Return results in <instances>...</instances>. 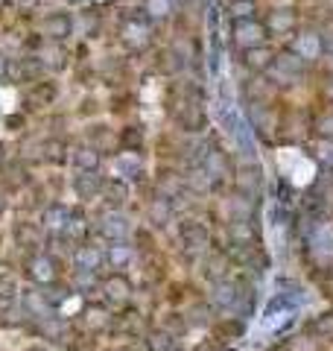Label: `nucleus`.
<instances>
[{
    "label": "nucleus",
    "instance_id": "f3484780",
    "mask_svg": "<svg viewBox=\"0 0 333 351\" xmlns=\"http://www.w3.org/2000/svg\"><path fill=\"white\" fill-rule=\"evenodd\" d=\"M179 234H182V243H184L187 249H193V252H196V249H205V246H208V240H210L208 226L202 223V219H193V217L182 219Z\"/></svg>",
    "mask_w": 333,
    "mask_h": 351
},
{
    "label": "nucleus",
    "instance_id": "7c9ffc66",
    "mask_svg": "<svg viewBox=\"0 0 333 351\" xmlns=\"http://www.w3.org/2000/svg\"><path fill=\"white\" fill-rule=\"evenodd\" d=\"M36 62L41 64V71H64L68 68V53L62 50V44H47L36 53Z\"/></svg>",
    "mask_w": 333,
    "mask_h": 351
},
{
    "label": "nucleus",
    "instance_id": "4468645a",
    "mask_svg": "<svg viewBox=\"0 0 333 351\" xmlns=\"http://www.w3.org/2000/svg\"><path fill=\"white\" fill-rule=\"evenodd\" d=\"M71 211H73V208L64 205V202H50V205L41 211V223H38V226H41L47 234H62L64 226H68V219H71Z\"/></svg>",
    "mask_w": 333,
    "mask_h": 351
},
{
    "label": "nucleus",
    "instance_id": "c9c22d12",
    "mask_svg": "<svg viewBox=\"0 0 333 351\" xmlns=\"http://www.w3.org/2000/svg\"><path fill=\"white\" fill-rule=\"evenodd\" d=\"M170 47L175 50V56H179L184 64H193V62L199 59V53H202V50H199V44H196V38H190V36L175 38V41L170 44Z\"/></svg>",
    "mask_w": 333,
    "mask_h": 351
},
{
    "label": "nucleus",
    "instance_id": "9d476101",
    "mask_svg": "<svg viewBox=\"0 0 333 351\" xmlns=\"http://www.w3.org/2000/svg\"><path fill=\"white\" fill-rule=\"evenodd\" d=\"M99 234H103L108 243L129 240V234H132V219L123 211H106L103 217H99Z\"/></svg>",
    "mask_w": 333,
    "mask_h": 351
},
{
    "label": "nucleus",
    "instance_id": "c03bdc74",
    "mask_svg": "<svg viewBox=\"0 0 333 351\" xmlns=\"http://www.w3.org/2000/svg\"><path fill=\"white\" fill-rule=\"evenodd\" d=\"M41 0H12V6H15V12L18 15H32L38 9Z\"/></svg>",
    "mask_w": 333,
    "mask_h": 351
},
{
    "label": "nucleus",
    "instance_id": "bb28decb",
    "mask_svg": "<svg viewBox=\"0 0 333 351\" xmlns=\"http://www.w3.org/2000/svg\"><path fill=\"white\" fill-rule=\"evenodd\" d=\"M91 147L99 152V156H117L120 152V132L108 129V126H94L91 129Z\"/></svg>",
    "mask_w": 333,
    "mask_h": 351
},
{
    "label": "nucleus",
    "instance_id": "cd10ccee",
    "mask_svg": "<svg viewBox=\"0 0 333 351\" xmlns=\"http://www.w3.org/2000/svg\"><path fill=\"white\" fill-rule=\"evenodd\" d=\"M41 161L53 164V167H62V164L71 161V147L64 138H47L41 141Z\"/></svg>",
    "mask_w": 333,
    "mask_h": 351
},
{
    "label": "nucleus",
    "instance_id": "2eb2a0df",
    "mask_svg": "<svg viewBox=\"0 0 333 351\" xmlns=\"http://www.w3.org/2000/svg\"><path fill=\"white\" fill-rule=\"evenodd\" d=\"M208 302L214 311H231L237 302H240V290H237V284L234 281H228V278H222V281H214V287H210V295H208Z\"/></svg>",
    "mask_w": 333,
    "mask_h": 351
},
{
    "label": "nucleus",
    "instance_id": "7ed1b4c3",
    "mask_svg": "<svg viewBox=\"0 0 333 351\" xmlns=\"http://www.w3.org/2000/svg\"><path fill=\"white\" fill-rule=\"evenodd\" d=\"M173 114H175V123H179L182 132H187V135H199V132L208 129V108L199 94H187Z\"/></svg>",
    "mask_w": 333,
    "mask_h": 351
},
{
    "label": "nucleus",
    "instance_id": "20e7f679",
    "mask_svg": "<svg viewBox=\"0 0 333 351\" xmlns=\"http://www.w3.org/2000/svg\"><path fill=\"white\" fill-rule=\"evenodd\" d=\"M231 44L243 53L249 47H260L269 44V32H266L263 21L258 18H246V21H231Z\"/></svg>",
    "mask_w": 333,
    "mask_h": 351
},
{
    "label": "nucleus",
    "instance_id": "79ce46f5",
    "mask_svg": "<svg viewBox=\"0 0 333 351\" xmlns=\"http://www.w3.org/2000/svg\"><path fill=\"white\" fill-rule=\"evenodd\" d=\"M313 129H316V135H321V141H333V112L321 114Z\"/></svg>",
    "mask_w": 333,
    "mask_h": 351
},
{
    "label": "nucleus",
    "instance_id": "4be33fe9",
    "mask_svg": "<svg viewBox=\"0 0 333 351\" xmlns=\"http://www.w3.org/2000/svg\"><path fill=\"white\" fill-rule=\"evenodd\" d=\"M173 217H175V205L170 199H164V196L155 193L147 202V219H149L152 228H166L173 223Z\"/></svg>",
    "mask_w": 333,
    "mask_h": 351
},
{
    "label": "nucleus",
    "instance_id": "f257e3e1",
    "mask_svg": "<svg viewBox=\"0 0 333 351\" xmlns=\"http://www.w3.org/2000/svg\"><path fill=\"white\" fill-rule=\"evenodd\" d=\"M117 36L132 53H143L152 44V24L140 12L123 15L120 18V27H117Z\"/></svg>",
    "mask_w": 333,
    "mask_h": 351
},
{
    "label": "nucleus",
    "instance_id": "72a5a7b5",
    "mask_svg": "<svg viewBox=\"0 0 333 351\" xmlns=\"http://www.w3.org/2000/svg\"><path fill=\"white\" fill-rule=\"evenodd\" d=\"M293 53H298L304 62H310V59H316L319 56V50H321V41H319V36L316 32H301L295 41H293V47H290Z\"/></svg>",
    "mask_w": 333,
    "mask_h": 351
},
{
    "label": "nucleus",
    "instance_id": "f704fd0d",
    "mask_svg": "<svg viewBox=\"0 0 333 351\" xmlns=\"http://www.w3.org/2000/svg\"><path fill=\"white\" fill-rule=\"evenodd\" d=\"M155 68H158L164 76H175V73H182L187 64L175 56L173 47H164V50H158V56H155Z\"/></svg>",
    "mask_w": 333,
    "mask_h": 351
},
{
    "label": "nucleus",
    "instance_id": "4c0bfd02",
    "mask_svg": "<svg viewBox=\"0 0 333 351\" xmlns=\"http://www.w3.org/2000/svg\"><path fill=\"white\" fill-rule=\"evenodd\" d=\"M120 149L143 152V132H140V126H123V132H120Z\"/></svg>",
    "mask_w": 333,
    "mask_h": 351
},
{
    "label": "nucleus",
    "instance_id": "de8ad7c7",
    "mask_svg": "<svg viewBox=\"0 0 333 351\" xmlns=\"http://www.w3.org/2000/svg\"><path fill=\"white\" fill-rule=\"evenodd\" d=\"M316 158H319V161H325V164L333 161V144H330V141H321V144H319V152H316Z\"/></svg>",
    "mask_w": 333,
    "mask_h": 351
},
{
    "label": "nucleus",
    "instance_id": "603ef678",
    "mask_svg": "<svg viewBox=\"0 0 333 351\" xmlns=\"http://www.w3.org/2000/svg\"><path fill=\"white\" fill-rule=\"evenodd\" d=\"M27 351H50V348H44V346H32V348H27Z\"/></svg>",
    "mask_w": 333,
    "mask_h": 351
},
{
    "label": "nucleus",
    "instance_id": "f8f14e48",
    "mask_svg": "<svg viewBox=\"0 0 333 351\" xmlns=\"http://www.w3.org/2000/svg\"><path fill=\"white\" fill-rule=\"evenodd\" d=\"M275 47H269V44H260V47H249V50H243L240 53V64L246 68L249 73L254 76H263L266 71L272 68V62H275Z\"/></svg>",
    "mask_w": 333,
    "mask_h": 351
},
{
    "label": "nucleus",
    "instance_id": "37998d69",
    "mask_svg": "<svg viewBox=\"0 0 333 351\" xmlns=\"http://www.w3.org/2000/svg\"><path fill=\"white\" fill-rule=\"evenodd\" d=\"M208 278L210 281H222V278H225V258H222V255H214L208 261Z\"/></svg>",
    "mask_w": 333,
    "mask_h": 351
},
{
    "label": "nucleus",
    "instance_id": "f03ea898",
    "mask_svg": "<svg viewBox=\"0 0 333 351\" xmlns=\"http://www.w3.org/2000/svg\"><path fill=\"white\" fill-rule=\"evenodd\" d=\"M304 71H307V62L298 56V53H293L290 47H286L281 53H275V62H272V68L266 71V76H269L272 85L286 88V85H293L295 80H301Z\"/></svg>",
    "mask_w": 333,
    "mask_h": 351
},
{
    "label": "nucleus",
    "instance_id": "393cba45",
    "mask_svg": "<svg viewBox=\"0 0 333 351\" xmlns=\"http://www.w3.org/2000/svg\"><path fill=\"white\" fill-rule=\"evenodd\" d=\"M99 196H103V202L111 208V211H120V208L129 202V182L114 179V176H111V179L103 182V193H99Z\"/></svg>",
    "mask_w": 333,
    "mask_h": 351
},
{
    "label": "nucleus",
    "instance_id": "a19ab883",
    "mask_svg": "<svg viewBox=\"0 0 333 351\" xmlns=\"http://www.w3.org/2000/svg\"><path fill=\"white\" fill-rule=\"evenodd\" d=\"M254 12H258V3H254V0H234V3H231V18L234 21L254 18Z\"/></svg>",
    "mask_w": 333,
    "mask_h": 351
},
{
    "label": "nucleus",
    "instance_id": "a211bd4d",
    "mask_svg": "<svg viewBox=\"0 0 333 351\" xmlns=\"http://www.w3.org/2000/svg\"><path fill=\"white\" fill-rule=\"evenodd\" d=\"M21 307H24V313L32 316L36 322L44 319V316L56 313V311H53V304L47 302V295H44L41 287H32V290H24V293H21Z\"/></svg>",
    "mask_w": 333,
    "mask_h": 351
},
{
    "label": "nucleus",
    "instance_id": "2f4dec72",
    "mask_svg": "<svg viewBox=\"0 0 333 351\" xmlns=\"http://www.w3.org/2000/svg\"><path fill=\"white\" fill-rule=\"evenodd\" d=\"M88 228H91V226H88L85 211H71V219H68V226H64L62 237H64V240H73V243H85Z\"/></svg>",
    "mask_w": 333,
    "mask_h": 351
},
{
    "label": "nucleus",
    "instance_id": "423d86ee",
    "mask_svg": "<svg viewBox=\"0 0 333 351\" xmlns=\"http://www.w3.org/2000/svg\"><path fill=\"white\" fill-rule=\"evenodd\" d=\"M38 32L47 44H64L73 36V18L68 12H47L38 21Z\"/></svg>",
    "mask_w": 333,
    "mask_h": 351
},
{
    "label": "nucleus",
    "instance_id": "dca6fc26",
    "mask_svg": "<svg viewBox=\"0 0 333 351\" xmlns=\"http://www.w3.org/2000/svg\"><path fill=\"white\" fill-rule=\"evenodd\" d=\"M143 156L140 152H129V149H120L114 156V179H138V176H143Z\"/></svg>",
    "mask_w": 333,
    "mask_h": 351
},
{
    "label": "nucleus",
    "instance_id": "5701e85b",
    "mask_svg": "<svg viewBox=\"0 0 333 351\" xmlns=\"http://www.w3.org/2000/svg\"><path fill=\"white\" fill-rule=\"evenodd\" d=\"M103 255H106V263L114 272H123L132 261H135V246L129 243V240H117V243H108L103 249Z\"/></svg>",
    "mask_w": 333,
    "mask_h": 351
},
{
    "label": "nucleus",
    "instance_id": "49530a36",
    "mask_svg": "<svg viewBox=\"0 0 333 351\" xmlns=\"http://www.w3.org/2000/svg\"><path fill=\"white\" fill-rule=\"evenodd\" d=\"M3 123H6V132H21V129H24V123H27V117L24 114H9Z\"/></svg>",
    "mask_w": 333,
    "mask_h": 351
},
{
    "label": "nucleus",
    "instance_id": "39448f33",
    "mask_svg": "<svg viewBox=\"0 0 333 351\" xmlns=\"http://www.w3.org/2000/svg\"><path fill=\"white\" fill-rule=\"evenodd\" d=\"M199 170L208 176L210 184H219V182H225V179H231V176H234V164H231V158H228L225 149L208 147L205 156H202V161H199Z\"/></svg>",
    "mask_w": 333,
    "mask_h": 351
},
{
    "label": "nucleus",
    "instance_id": "ddd939ff",
    "mask_svg": "<svg viewBox=\"0 0 333 351\" xmlns=\"http://www.w3.org/2000/svg\"><path fill=\"white\" fill-rule=\"evenodd\" d=\"M36 331L44 339H50V343H68V339L73 337V325L64 319V316L50 313V316H44V319L36 322Z\"/></svg>",
    "mask_w": 333,
    "mask_h": 351
},
{
    "label": "nucleus",
    "instance_id": "9b49d317",
    "mask_svg": "<svg viewBox=\"0 0 333 351\" xmlns=\"http://www.w3.org/2000/svg\"><path fill=\"white\" fill-rule=\"evenodd\" d=\"M263 27L269 36H290V32L298 27V15L290 6H272L263 18Z\"/></svg>",
    "mask_w": 333,
    "mask_h": 351
},
{
    "label": "nucleus",
    "instance_id": "ea45409f",
    "mask_svg": "<svg viewBox=\"0 0 333 351\" xmlns=\"http://www.w3.org/2000/svg\"><path fill=\"white\" fill-rule=\"evenodd\" d=\"M18 295V281L12 272H0V302L3 304H12V299Z\"/></svg>",
    "mask_w": 333,
    "mask_h": 351
},
{
    "label": "nucleus",
    "instance_id": "412c9836",
    "mask_svg": "<svg viewBox=\"0 0 333 351\" xmlns=\"http://www.w3.org/2000/svg\"><path fill=\"white\" fill-rule=\"evenodd\" d=\"M71 164L76 167V173H99L103 156H99L91 144H76V147H71Z\"/></svg>",
    "mask_w": 333,
    "mask_h": 351
},
{
    "label": "nucleus",
    "instance_id": "6e6552de",
    "mask_svg": "<svg viewBox=\"0 0 333 351\" xmlns=\"http://www.w3.org/2000/svg\"><path fill=\"white\" fill-rule=\"evenodd\" d=\"M99 290H103V295L108 302L126 304L132 299V293H135V284H132V278L126 272H108V276L99 278Z\"/></svg>",
    "mask_w": 333,
    "mask_h": 351
},
{
    "label": "nucleus",
    "instance_id": "1a4fd4ad",
    "mask_svg": "<svg viewBox=\"0 0 333 351\" xmlns=\"http://www.w3.org/2000/svg\"><path fill=\"white\" fill-rule=\"evenodd\" d=\"M73 267L79 276H97V272L106 267L103 249L94 246V243H79L73 249Z\"/></svg>",
    "mask_w": 333,
    "mask_h": 351
},
{
    "label": "nucleus",
    "instance_id": "58836bf2",
    "mask_svg": "<svg viewBox=\"0 0 333 351\" xmlns=\"http://www.w3.org/2000/svg\"><path fill=\"white\" fill-rule=\"evenodd\" d=\"M53 100H56V85L53 82H32V88H29V103L50 106Z\"/></svg>",
    "mask_w": 333,
    "mask_h": 351
},
{
    "label": "nucleus",
    "instance_id": "c85d7f7f",
    "mask_svg": "<svg viewBox=\"0 0 333 351\" xmlns=\"http://www.w3.org/2000/svg\"><path fill=\"white\" fill-rule=\"evenodd\" d=\"M228 237L234 246H254L258 243V228H254V219H231L228 223Z\"/></svg>",
    "mask_w": 333,
    "mask_h": 351
},
{
    "label": "nucleus",
    "instance_id": "e433bc0d",
    "mask_svg": "<svg viewBox=\"0 0 333 351\" xmlns=\"http://www.w3.org/2000/svg\"><path fill=\"white\" fill-rule=\"evenodd\" d=\"M147 351H175V339L166 328H152L147 334Z\"/></svg>",
    "mask_w": 333,
    "mask_h": 351
},
{
    "label": "nucleus",
    "instance_id": "b1692460",
    "mask_svg": "<svg viewBox=\"0 0 333 351\" xmlns=\"http://www.w3.org/2000/svg\"><path fill=\"white\" fill-rule=\"evenodd\" d=\"M103 182L106 179L99 173H76L73 176V193L79 196L82 202H91L103 193Z\"/></svg>",
    "mask_w": 333,
    "mask_h": 351
},
{
    "label": "nucleus",
    "instance_id": "09e8293b",
    "mask_svg": "<svg viewBox=\"0 0 333 351\" xmlns=\"http://www.w3.org/2000/svg\"><path fill=\"white\" fill-rule=\"evenodd\" d=\"M12 76V62H9L6 53H0V82H6Z\"/></svg>",
    "mask_w": 333,
    "mask_h": 351
},
{
    "label": "nucleus",
    "instance_id": "6ab92c4d",
    "mask_svg": "<svg viewBox=\"0 0 333 351\" xmlns=\"http://www.w3.org/2000/svg\"><path fill=\"white\" fill-rule=\"evenodd\" d=\"M79 322H82V328H88V331H106L111 325V311L103 302H88L79 311Z\"/></svg>",
    "mask_w": 333,
    "mask_h": 351
},
{
    "label": "nucleus",
    "instance_id": "aec40b11",
    "mask_svg": "<svg viewBox=\"0 0 333 351\" xmlns=\"http://www.w3.org/2000/svg\"><path fill=\"white\" fill-rule=\"evenodd\" d=\"M184 191H187V182H184V176H179L175 170H161L158 179H155V193L164 196V199H170L173 205Z\"/></svg>",
    "mask_w": 333,
    "mask_h": 351
},
{
    "label": "nucleus",
    "instance_id": "864d4df0",
    "mask_svg": "<svg viewBox=\"0 0 333 351\" xmlns=\"http://www.w3.org/2000/svg\"><path fill=\"white\" fill-rule=\"evenodd\" d=\"M64 3H71V6H79V3H85V0H64Z\"/></svg>",
    "mask_w": 333,
    "mask_h": 351
},
{
    "label": "nucleus",
    "instance_id": "a18cd8bd",
    "mask_svg": "<svg viewBox=\"0 0 333 351\" xmlns=\"http://www.w3.org/2000/svg\"><path fill=\"white\" fill-rule=\"evenodd\" d=\"M18 240H21V246H36V228H29V226H18Z\"/></svg>",
    "mask_w": 333,
    "mask_h": 351
},
{
    "label": "nucleus",
    "instance_id": "8fccbe9b",
    "mask_svg": "<svg viewBox=\"0 0 333 351\" xmlns=\"http://www.w3.org/2000/svg\"><path fill=\"white\" fill-rule=\"evenodd\" d=\"M6 161H9V156H6V147H3V144H0V170H3V167H6Z\"/></svg>",
    "mask_w": 333,
    "mask_h": 351
},
{
    "label": "nucleus",
    "instance_id": "c756f323",
    "mask_svg": "<svg viewBox=\"0 0 333 351\" xmlns=\"http://www.w3.org/2000/svg\"><path fill=\"white\" fill-rule=\"evenodd\" d=\"M140 15L149 24H161L175 15V0H140Z\"/></svg>",
    "mask_w": 333,
    "mask_h": 351
},
{
    "label": "nucleus",
    "instance_id": "3c124183",
    "mask_svg": "<svg viewBox=\"0 0 333 351\" xmlns=\"http://www.w3.org/2000/svg\"><path fill=\"white\" fill-rule=\"evenodd\" d=\"M6 211V196H3V191H0V214Z\"/></svg>",
    "mask_w": 333,
    "mask_h": 351
},
{
    "label": "nucleus",
    "instance_id": "a878e982",
    "mask_svg": "<svg viewBox=\"0 0 333 351\" xmlns=\"http://www.w3.org/2000/svg\"><path fill=\"white\" fill-rule=\"evenodd\" d=\"M260 184H263V176H260L258 164H249V167L234 170V191L246 193V196H258Z\"/></svg>",
    "mask_w": 333,
    "mask_h": 351
},
{
    "label": "nucleus",
    "instance_id": "0eeeda50",
    "mask_svg": "<svg viewBox=\"0 0 333 351\" xmlns=\"http://www.w3.org/2000/svg\"><path fill=\"white\" fill-rule=\"evenodd\" d=\"M27 276L32 278L36 287H50V284H59V261H56L53 255H44V252H38V255H32L27 261Z\"/></svg>",
    "mask_w": 333,
    "mask_h": 351
},
{
    "label": "nucleus",
    "instance_id": "473e14b6",
    "mask_svg": "<svg viewBox=\"0 0 333 351\" xmlns=\"http://www.w3.org/2000/svg\"><path fill=\"white\" fill-rule=\"evenodd\" d=\"M228 211H231V219H254V196L234 191L228 199Z\"/></svg>",
    "mask_w": 333,
    "mask_h": 351
}]
</instances>
